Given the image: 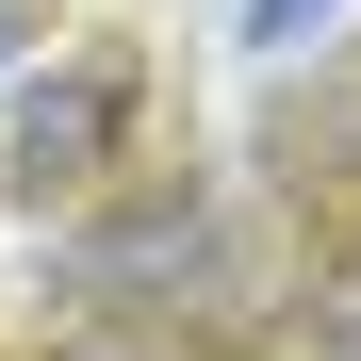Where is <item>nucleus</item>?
I'll list each match as a JSON object with an SVG mask.
<instances>
[{
	"label": "nucleus",
	"instance_id": "f257e3e1",
	"mask_svg": "<svg viewBox=\"0 0 361 361\" xmlns=\"http://www.w3.org/2000/svg\"><path fill=\"white\" fill-rule=\"evenodd\" d=\"M115 132H132V66H49L0 115V164H17V197H82L115 164Z\"/></svg>",
	"mask_w": 361,
	"mask_h": 361
},
{
	"label": "nucleus",
	"instance_id": "f03ea898",
	"mask_svg": "<svg viewBox=\"0 0 361 361\" xmlns=\"http://www.w3.org/2000/svg\"><path fill=\"white\" fill-rule=\"evenodd\" d=\"M312 17H329V0H230V33H247V49H295Z\"/></svg>",
	"mask_w": 361,
	"mask_h": 361
},
{
	"label": "nucleus",
	"instance_id": "7ed1b4c3",
	"mask_svg": "<svg viewBox=\"0 0 361 361\" xmlns=\"http://www.w3.org/2000/svg\"><path fill=\"white\" fill-rule=\"evenodd\" d=\"M0 66H17V17H0Z\"/></svg>",
	"mask_w": 361,
	"mask_h": 361
}]
</instances>
